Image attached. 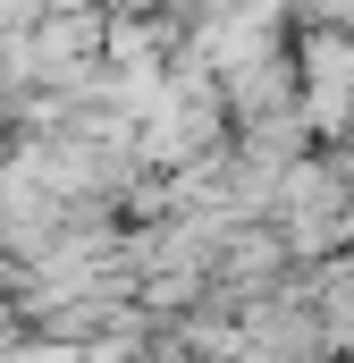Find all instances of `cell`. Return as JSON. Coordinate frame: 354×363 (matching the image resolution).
<instances>
[{
  "label": "cell",
  "mask_w": 354,
  "mask_h": 363,
  "mask_svg": "<svg viewBox=\"0 0 354 363\" xmlns=\"http://www.w3.org/2000/svg\"><path fill=\"white\" fill-rule=\"evenodd\" d=\"M219 101H228V93L211 85V77H177V85H161V93H152V118H144V161L194 169V161L211 152V135H219Z\"/></svg>",
  "instance_id": "6da1fadb"
}]
</instances>
